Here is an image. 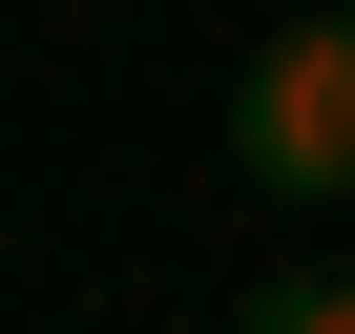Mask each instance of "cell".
I'll return each mask as SVG.
<instances>
[{
    "mask_svg": "<svg viewBox=\"0 0 355 334\" xmlns=\"http://www.w3.org/2000/svg\"><path fill=\"white\" fill-rule=\"evenodd\" d=\"M230 167H251V188H355V0H313V21L251 42V84H230Z\"/></svg>",
    "mask_w": 355,
    "mask_h": 334,
    "instance_id": "1",
    "label": "cell"
},
{
    "mask_svg": "<svg viewBox=\"0 0 355 334\" xmlns=\"http://www.w3.org/2000/svg\"><path fill=\"white\" fill-rule=\"evenodd\" d=\"M230 334H355V272H272V292H251Z\"/></svg>",
    "mask_w": 355,
    "mask_h": 334,
    "instance_id": "2",
    "label": "cell"
}]
</instances>
